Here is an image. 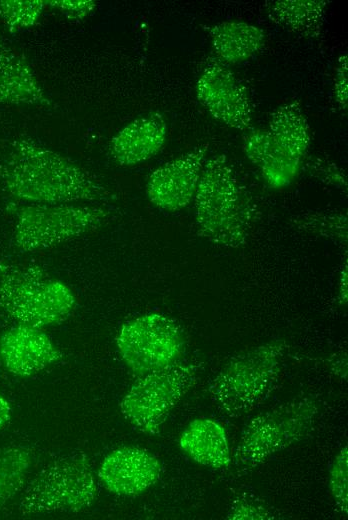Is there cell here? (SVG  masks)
<instances>
[{"mask_svg": "<svg viewBox=\"0 0 348 520\" xmlns=\"http://www.w3.org/2000/svg\"><path fill=\"white\" fill-rule=\"evenodd\" d=\"M0 179L14 199L30 204H74L113 198L89 171L30 137L15 139L0 162Z\"/></svg>", "mask_w": 348, "mask_h": 520, "instance_id": "cell-1", "label": "cell"}, {"mask_svg": "<svg viewBox=\"0 0 348 520\" xmlns=\"http://www.w3.org/2000/svg\"><path fill=\"white\" fill-rule=\"evenodd\" d=\"M193 200L202 237L225 248L246 244L257 209L224 154L205 160Z\"/></svg>", "mask_w": 348, "mask_h": 520, "instance_id": "cell-2", "label": "cell"}, {"mask_svg": "<svg viewBox=\"0 0 348 520\" xmlns=\"http://www.w3.org/2000/svg\"><path fill=\"white\" fill-rule=\"evenodd\" d=\"M288 349V343L278 339L234 355L208 388L212 402L233 418L255 409L278 386Z\"/></svg>", "mask_w": 348, "mask_h": 520, "instance_id": "cell-3", "label": "cell"}, {"mask_svg": "<svg viewBox=\"0 0 348 520\" xmlns=\"http://www.w3.org/2000/svg\"><path fill=\"white\" fill-rule=\"evenodd\" d=\"M76 297L40 265L0 261V310L28 326L44 328L69 318Z\"/></svg>", "mask_w": 348, "mask_h": 520, "instance_id": "cell-4", "label": "cell"}, {"mask_svg": "<svg viewBox=\"0 0 348 520\" xmlns=\"http://www.w3.org/2000/svg\"><path fill=\"white\" fill-rule=\"evenodd\" d=\"M320 410L317 398L304 395L254 416L240 433L233 456L235 467L251 470L303 440L314 429Z\"/></svg>", "mask_w": 348, "mask_h": 520, "instance_id": "cell-5", "label": "cell"}, {"mask_svg": "<svg viewBox=\"0 0 348 520\" xmlns=\"http://www.w3.org/2000/svg\"><path fill=\"white\" fill-rule=\"evenodd\" d=\"M110 213L100 205L21 204L14 207L13 244L21 252L52 248L97 230Z\"/></svg>", "mask_w": 348, "mask_h": 520, "instance_id": "cell-6", "label": "cell"}, {"mask_svg": "<svg viewBox=\"0 0 348 520\" xmlns=\"http://www.w3.org/2000/svg\"><path fill=\"white\" fill-rule=\"evenodd\" d=\"M97 486L90 459L82 452L60 456L29 483L19 511L23 515L79 512L94 502Z\"/></svg>", "mask_w": 348, "mask_h": 520, "instance_id": "cell-7", "label": "cell"}, {"mask_svg": "<svg viewBox=\"0 0 348 520\" xmlns=\"http://www.w3.org/2000/svg\"><path fill=\"white\" fill-rule=\"evenodd\" d=\"M202 362H177L139 376L120 402L123 416L138 430L158 435L170 411L196 383Z\"/></svg>", "mask_w": 348, "mask_h": 520, "instance_id": "cell-8", "label": "cell"}, {"mask_svg": "<svg viewBox=\"0 0 348 520\" xmlns=\"http://www.w3.org/2000/svg\"><path fill=\"white\" fill-rule=\"evenodd\" d=\"M116 345L129 370L143 376L179 362L185 349V338L174 319L160 313H148L123 324Z\"/></svg>", "mask_w": 348, "mask_h": 520, "instance_id": "cell-9", "label": "cell"}, {"mask_svg": "<svg viewBox=\"0 0 348 520\" xmlns=\"http://www.w3.org/2000/svg\"><path fill=\"white\" fill-rule=\"evenodd\" d=\"M196 96L217 121L237 130L252 128V107L247 88L217 58H209L196 82Z\"/></svg>", "mask_w": 348, "mask_h": 520, "instance_id": "cell-10", "label": "cell"}, {"mask_svg": "<svg viewBox=\"0 0 348 520\" xmlns=\"http://www.w3.org/2000/svg\"><path fill=\"white\" fill-rule=\"evenodd\" d=\"M207 151L208 144H201L156 168L146 183L149 201L169 212L187 207L194 199Z\"/></svg>", "mask_w": 348, "mask_h": 520, "instance_id": "cell-11", "label": "cell"}, {"mask_svg": "<svg viewBox=\"0 0 348 520\" xmlns=\"http://www.w3.org/2000/svg\"><path fill=\"white\" fill-rule=\"evenodd\" d=\"M157 457L139 447L123 446L110 452L100 464L98 478L109 492L121 496L143 493L160 478Z\"/></svg>", "mask_w": 348, "mask_h": 520, "instance_id": "cell-12", "label": "cell"}, {"mask_svg": "<svg viewBox=\"0 0 348 520\" xmlns=\"http://www.w3.org/2000/svg\"><path fill=\"white\" fill-rule=\"evenodd\" d=\"M0 356L8 372L25 377L57 362L62 353L41 328L18 324L2 334Z\"/></svg>", "mask_w": 348, "mask_h": 520, "instance_id": "cell-13", "label": "cell"}, {"mask_svg": "<svg viewBox=\"0 0 348 520\" xmlns=\"http://www.w3.org/2000/svg\"><path fill=\"white\" fill-rule=\"evenodd\" d=\"M164 115L153 111L140 115L126 124L111 139V157L121 166H133L154 157L167 136Z\"/></svg>", "mask_w": 348, "mask_h": 520, "instance_id": "cell-14", "label": "cell"}, {"mask_svg": "<svg viewBox=\"0 0 348 520\" xmlns=\"http://www.w3.org/2000/svg\"><path fill=\"white\" fill-rule=\"evenodd\" d=\"M243 137V151L272 188L291 184L303 162L290 155L267 129L251 128Z\"/></svg>", "mask_w": 348, "mask_h": 520, "instance_id": "cell-15", "label": "cell"}, {"mask_svg": "<svg viewBox=\"0 0 348 520\" xmlns=\"http://www.w3.org/2000/svg\"><path fill=\"white\" fill-rule=\"evenodd\" d=\"M0 104L51 106L27 61L0 37Z\"/></svg>", "mask_w": 348, "mask_h": 520, "instance_id": "cell-16", "label": "cell"}, {"mask_svg": "<svg viewBox=\"0 0 348 520\" xmlns=\"http://www.w3.org/2000/svg\"><path fill=\"white\" fill-rule=\"evenodd\" d=\"M179 447L194 462L213 469L232 462L224 427L209 418L192 420L180 435Z\"/></svg>", "mask_w": 348, "mask_h": 520, "instance_id": "cell-17", "label": "cell"}, {"mask_svg": "<svg viewBox=\"0 0 348 520\" xmlns=\"http://www.w3.org/2000/svg\"><path fill=\"white\" fill-rule=\"evenodd\" d=\"M209 37L216 58L224 64L244 62L264 46L265 32L244 21H224L209 28Z\"/></svg>", "mask_w": 348, "mask_h": 520, "instance_id": "cell-18", "label": "cell"}, {"mask_svg": "<svg viewBox=\"0 0 348 520\" xmlns=\"http://www.w3.org/2000/svg\"><path fill=\"white\" fill-rule=\"evenodd\" d=\"M328 2L324 0H277L266 2L271 21L306 38L320 36Z\"/></svg>", "mask_w": 348, "mask_h": 520, "instance_id": "cell-19", "label": "cell"}, {"mask_svg": "<svg viewBox=\"0 0 348 520\" xmlns=\"http://www.w3.org/2000/svg\"><path fill=\"white\" fill-rule=\"evenodd\" d=\"M267 130L290 155L304 161L311 135L309 124L298 101L293 100L278 106L271 114Z\"/></svg>", "mask_w": 348, "mask_h": 520, "instance_id": "cell-20", "label": "cell"}, {"mask_svg": "<svg viewBox=\"0 0 348 520\" xmlns=\"http://www.w3.org/2000/svg\"><path fill=\"white\" fill-rule=\"evenodd\" d=\"M32 464V452L21 446L0 450V509L23 487Z\"/></svg>", "mask_w": 348, "mask_h": 520, "instance_id": "cell-21", "label": "cell"}, {"mask_svg": "<svg viewBox=\"0 0 348 520\" xmlns=\"http://www.w3.org/2000/svg\"><path fill=\"white\" fill-rule=\"evenodd\" d=\"M290 222L297 230L333 240L341 245H347L346 213H307L295 216Z\"/></svg>", "mask_w": 348, "mask_h": 520, "instance_id": "cell-22", "label": "cell"}, {"mask_svg": "<svg viewBox=\"0 0 348 520\" xmlns=\"http://www.w3.org/2000/svg\"><path fill=\"white\" fill-rule=\"evenodd\" d=\"M46 6L45 0H0V19L16 32L35 25Z\"/></svg>", "mask_w": 348, "mask_h": 520, "instance_id": "cell-23", "label": "cell"}, {"mask_svg": "<svg viewBox=\"0 0 348 520\" xmlns=\"http://www.w3.org/2000/svg\"><path fill=\"white\" fill-rule=\"evenodd\" d=\"M329 489L338 509L348 512V451L345 445L335 456L329 471Z\"/></svg>", "mask_w": 348, "mask_h": 520, "instance_id": "cell-24", "label": "cell"}, {"mask_svg": "<svg viewBox=\"0 0 348 520\" xmlns=\"http://www.w3.org/2000/svg\"><path fill=\"white\" fill-rule=\"evenodd\" d=\"M306 169L311 176L322 182L338 188H347V178L344 171L335 163L322 159H311L306 163Z\"/></svg>", "mask_w": 348, "mask_h": 520, "instance_id": "cell-25", "label": "cell"}, {"mask_svg": "<svg viewBox=\"0 0 348 520\" xmlns=\"http://www.w3.org/2000/svg\"><path fill=\"white\" fill-rule=\"evenodd\" d=\"M46 4L73 20L86 18L96 7L92 0H49Z\"/></svg>", "mask_w": 348, "mask_h": 520, "instance_id": "cell-26", "label": "cell"}, {"mask_svg": "<svg viewBox=\"0 0 348 520\" xmlns=\"http://www.w3.org/2000/svg\"><path fill=\"white\" fill-rule=\"evenodd\" d=\"M334 99L341 109L348 105V55L342 53L337 60L333 83Z\"/></svg>", "mask_w": 348, "mask_h": 520, "instance_id": "cell-27", "label": "cell"}, {"mask_svg": "<svg viewBox=\"0 0 348 520\" xmlns=\"http://www.w3.org/2000/svg\"><path fill=\"white\" fill-rule=\"evenodd\" d=\"M227 518L233 520L272 519L273 516L265 507L257 506L247 501H235L230 508Z\"/></svg>", "mask_w": 348, "mask_h": 520, "instance_id": "cell-28", "label": "cell"}, {"mask_svg": "<svg viewBox=\"0 0 348 520\" xmlns=\"http://www.w3.org/2000/svg\"><path fill=\"white\" fill-rule=\"evenodd\" d=\"M347 280H348L347 262H345V265L342 267V270L340 272V277H339V281H338V295H337L338 303L344 307L347 305V300H348Z\"/></svg>", "mask_w": 348, "mask_h": 520, "instance_id": "cell-29", "label": "cell"}, {"mask_svg": "<svg viewBox=\"0 0 348 520\" xmlns=\"http://www.w3.org/2000/svg\"><path fill=\"white\" fill-rule=\"evenodd\" d=\"M331 366V370L342 379H346L347 375V357L346 354H337L328 360Z\"/></svg>", "mask_w": 348, "mask_h": 520, "instance_id": "cell-30", "label": "cell"}, {"mask_svg": "<svg viewBox=\"0 0 348 520\" xmlns=\"http://www.w3.org/2000/svg\"><path fill=\"white\" fill-rule=\"evenodd\" d=\"M11 417V407L8 401L0 395V429L9 421Z\"/></svg>", "mask_w": 348, "mask_h": 520, "instance_id": "cell-31", "label": "cell"}]
</instances>
